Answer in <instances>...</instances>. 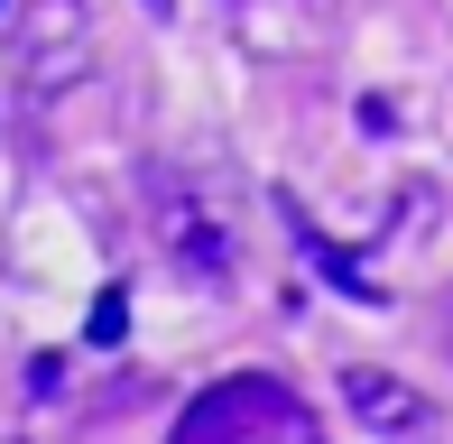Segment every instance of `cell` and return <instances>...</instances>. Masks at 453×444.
<instances>
[{"instance_id": "obj_5", "label": "cell", "mask_w": 453, "mask_h": 444, "mask_svg": "<svg viewBox=\"0 0 453 444\" xmlns=\"http://www.w3.org/2000/svg\"><path fill=\"white\" fill-rule=\"evenodd\" d=\"M120 333H130V287H102V306L84 315V342H93V352H111Z\"/></svg>"}, {"instance_id": "obj_3", "label": "cell", "mask_w": 453, "mask_h": 444, "mask_svg": "<svg viewBox=\"0 0 453 444\" xmlns=\"http://www.w3.org/2000/svg\"><path fill=\"white\" fill-rule=\"evenodd\" d=\"M342 398H352V417L380 426V435H417L426 426V398L407 389V379H388V371H342Z\"/></svg>"}, {"instance_id": "obj_6", "label": "cell", "mask_w": 453, "mask_h": 444, "mask_svg": "<svg viewBox=\"0 0 453 444\" xmlns=\"http://www.w3.org/2000/svg\"><path fill=\"white\" fill-rule=\"evenodd\" d=\"M149 10H157V19H167V10H176V0H149Z\"/></svg>"}, {"instance_id": "obj_1", "label": "cell", "mask_w": 453, "mask_h": 444, "mask_svg": "<svg viewBox=\"0 0 453 444\" xmlns=\"http://www.w3.org/2000/svg\"><path fill=\"white\" fill-rule=\"evenodd\" d=\"M167 444H324V435H315V408H305L287 379L241 371V379H213V389L176 417Z\"/></svg>"}, {"instance_id": "obj_4", "label": "cell", "mask_w": 453, "mask_h": 444, "mask_svg": "<svg viewBox=\"0 0 453 444\" xmlns=\"http://www.w3.org/2000/svg\"><path fill=\"white\" fill-rule=\"evenodd\" d=\"M296 250H305V259H315V269H324V278H334V287H342V296H352V306H380V287H370V278H361V269H352V259H342V250H334V241H324V232H305V222H296Z\"/></svg>"}, {"instance_id": "obj_2", "label": "cell", "mask_w": 453, "mask_h": 444, "mask_svg": "<svg viewBox=\"0 0 453 444\" xmlns=\"http://www.w3.org/2000/svg\"><path fill=\"white\" fill-rule=\"evenodd\" d=\"M139 195H149L157 250H167L195 287H222V278H232V259H241V241H232V222H222V204L195 186V176H176V167H149V176H139Z\"/></svg>"}]
</instances>
